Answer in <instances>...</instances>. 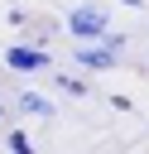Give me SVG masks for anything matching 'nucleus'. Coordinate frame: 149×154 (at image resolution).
Returning a JSON list of instances; mask_svg holds the SVG:
<instances>
[{"instance_id":"1","label":"nucleus","mask_w":149,"mask_h":154,"mask_svg":"<svg viewBox=\"0 0 149 154\" xmlns=\"http://www.w3.org/2000/svg\"><path fill=\"white\" fill-rule=\"evenodd\" d=\"M67 29H72L77 38H101V34H106V14H101L96 5H77V10L67 14Z\"/></svg>"},{"instance_id":"2","label":"nucleus","mask_w":149,"mask_h":154,"mask_svg":"<svg viewBox=\"0 0 149 154\" xmlns=\"http://www.w3.org/2000/svg\"><path fill=\"white\" fill-rule=\"evenodd\" d=\"M5 63H10L14 72H43V67H48V53H38V48H24V43H14V48L5 53Z\"/></svg>"},{"instance_id":"3","label":"nucleus","mask_w":149,"mask_h":154,"mask_svg":"<svg viewBox=\"0 0 149 154\" xmlns=\"http://www.w3.org/2000/svg\"><path fill=\"white\" fill-rule=\"evenodd\" d=\"M120 48H125V38H120V34H115V38H106V43H101V48H82V53H77V58H82V63H87V67H111V63H115V58H120Z\"/></svg>"},{"instance_id":"4","label":"nucleus","mask_w":149,"mask_h":154,"mask_svg":"<svg viewBox=\"0 0 149 154\" xmlns=\"http://www.w3.org/2000/svg\"><path fill=\"white\" fill-rule=\"evenodd\" d=\"M19 106H24L29 116H53V106H48L43 96H34V91H24V96H19Z\"/></svg>"},{"instance_id":"5","label":"nucleus","mask_w":149,"mask_h":154,"mask_svg":"<svg viewBox=\"0 0 149 154\" xmlns=\"http://www.w3.org/2000/svg\"><path fill=\"white\" fill-rule=\"evenodd\" d=\"M10 149H14V154H34V144H29V135H19V130L10 135Z\"/></svg>"}]
</instances>
